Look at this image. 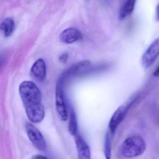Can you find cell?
Listing matches in <instances>:
<instances>
[{
    "label": "cell",
    "instance_id": "obj_1",
    "mask_svg": "<svg viewBox=\"0 0 159 159\" xmlns=\"http://www.w3.org/2000/svg\"><path fill=\"white\" fill-rule=\"evenodd\" d=\"M19 93L28 119L33 123H39L45 115L42 104L41 92L34 82H23L19 86Z\"/></svg>",
    "mask_w": 159,
    "mask_h": 159
},
{
    "label": "cell",
    "instance_id": "obj_2",
    "mask_svg": "<svg viewBox=\"0 0 159 159\" xmlns=\"http://www.w3.org/2000/svg\"><path fill=\"white\" fill-rule=\"evenodd\" d=\"M146 149L145 139L140 136L134 135L127 138L123 142L120 152L125 158H134L143 154Z\"/></svg>",
    "mask_w": 159,
    "mask_h": 159
},
{
    "label": "cell",
    "instance_id": "obj_3",
    "mask_svg": "<svg viewBox=\"0 0 159 159\" xmlns=\"http://www.w3.org/2000/svg\"><path fill=\"white\" fill-rule=\"evenodd\" d=\"M135 99L134 97L132 98L129 101L120 106L111 116L109 124V131L111 134L115 133L117 127L125 118Z\"/></svg>",
    "mask_w": 159,
    "mask_h": 159
},
{
    "label": "cell",
    "instance_id": "obj_4",
    "mask_svg": "<svg viewBox=\"0 0 159 159\" xmlns=\"http://www.w3.org/2000/svg\"><path fill=\"white\" fill-rule=\"evenodd\" d=\"M56 107L57 114L62 120H67L68 113L64 99L63 79L58 80L56 89Z\"/></svg>",
    "mask_w": 159,
    "mask_h": 159
},
{
    "label": "cell",
    "instance_id": "obj_5",
    "mask_svg": "<svg viewBox=\"0 0 159 159\" xmlns=\"http://www.w3.org/2000/svg\"><path fill=\"white\" fill-rule=\"evenodd\" d=\"M26 131L30 140L38 149L40 151L46 149V141L39 129L30 123H27L26 124Z\"/></svg>",
    "mask_w": 159,
    "mask_h": 159
},
{
    "label": "cell",
    "instance_id": "obj_6",
    "mask_svg": "<svg viewBox=\"0 0 159 159\" xmlns=\"http://www.w3.org/2000/svg\"><path fill=\"white\" fill-rule=\"evenodd\" d=\"M159 53V39L157 38L150 45L141 58L142 66L145 68L150 67L158 57Z\"/></svg>",
    "mask_w": 159,
    "mask_h": 159
},
{
    "label": "cell",
    "instance_id": "obj_7",
    "mask_svg": "<svg viewBox=\"0 0 159 159\" xmlns=\"http://www.w3.org/2000/svg\"><path fill=\"white\" fill-rule=\"evenodd\" d=\"M75 145L79 159H91V153L89 146L81 136L77 134L74 136Z\"/></svg>",
    "mask_w": 159,
    "mask_h": 159
},
{
    "label": "cell",
    "instance_id": "obj_8",
    "mask_svg": "<svg viewBox=\"0 0 159 159\" xmlns=\"http://www.w3.org/2000/svg\"><path fill=\"white\" fill-rule=\"evenodd\" d=\"M82 38L81 32L75 28H69L62 31L59 36L60 41L66 44H71Z\"/></svg>",
    "mask_w": 159,
    "mask_h": 159
},
{
    "label": "cell",
    "instance_id": "obj_9",
    "mask_svg": "<svg viewBox=\"0 0 159 159\" xmlns=\"http://www.w3.org/2000/svg\"><path fill=\"white\" fill-rule=\"evenodd\" d=\"M31 75L37 80L43 82L45 80L46 75V64L42 58L38 59L33 64L30 70Z\"/></svg>",
    "mask_w": 159,
    "mask_h": 159
},
{
    "label": "cell",
    "instance_id": "obj_10",
    "mask_svg": "<svg viewBox=\"0 0 159 159\" xmlns=\"http://www.w3.org/2000/svg\"><path fill=\"white\" fill-rule=\"evenodd\" d=\"M134 0H126L123 2L120 8L119 18L124 20L133 13L135 5Z\"/></svg>",
    "mask_w": 159,
    "mask_h": 159
},
{
    "label": "cell",
    "instance_id": "obj_11",
    "mask_svg": "<svg viewBox=\"0 0 159 159\" xmlns=\"http://www.w3.org/2000/svg\"><path fill=\"white\" fill-rule=\"evenodd\" d=\"M15 28L14 21L12 18L4 19L0 25V30L5 37H9L11 35Z\"/></svg>",
    "mask_w": 159,
    "mask_h": 159
},
{
    "label": "cell",
    "instance_id": "obj_12",
    "mask_svg": "<svg viewBox=\"0 0 159 159\" xmlns=\"http://www.w3.org/2000/svg\"><path fill=\"white\" fill-rule=\"evenodd\" d=\"M68 130L70 134L72 136H75L78 132V122L76 114L73 111L71 110L70 115Z\"/></svg>",
    "mask_w": 159,
    "mask_h": 159
},
{
    "label": "cell",
    "instance_id": "obj_13",
    "mask_svg": "<svg viewBox=\"0 0 159 159\" xmlns=\"http://www.w3.org/2000/svg\"><path fill=\"white\" fill-rule=\"evenodd\" d=\"M110 136L109 131H107L105 136L104 144V153L106 159H111V142Z\"/></svg>",
    "mask_w": 159,
    "mask_h": 159
},
{
    "label": "cell",
    "instance_id": "obj_14",
    "mask_svg": "<svg viewBox=\"0 0 159 159\" xmlns=\"http://www.w3.org/2000/svg\"><path fill=\"white\" fill-rule=\"evenodd\" d=\"M68 54L67 53H64L59 57V60L62 63H65L67 61Z\"/></svg>",
    "mask_w": 159,
    "mask_h": 159
},
{
    "label": "cell",
    "instance_id": "obj_15",
    "mask_svg": "<svg viewBox=\"0 0 159 159\" xmlns=\"http://www.w3.org/2000/svg\"><path fill=\"white\" fill-rule=\"evenodd\" d=\"M31 159H48L47 157L45 156L41 155H34L33 157L31 158Z\"/></svg>",
    "mask_w": 159,
    "mask_h": 159
},
{
    "label": "cell",
    "instance_id": "obj_16",
    "mask_svg": "<svg viewBox=\"0 0 159 159\" xmlns=\"http://www.w3.org/2000/svg\"><path fill=\"white\" fill-rule=\"evenodd\" d=\"M159 71H158V67L157 68V69H156V70H155V72H154V74H153V75H154V76H155V77H158V75H159Z\"/></svg>",
    "mask_w": 159,
    "mask_h": 159
}]
</instances>
